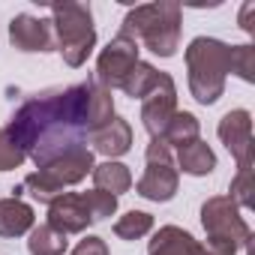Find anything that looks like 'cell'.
I'll return each mask as SVG.
<instances>
[{
	"label": "cell",
	"instance_id": "cell-1",
	"mask_svg": "<svg viewBox=\"0 0 255 255\" xmlns=\"http://www.w3.org/2000/svg\"><path fill=\"white\" fill-rule=\"evenodd\" d=\"M114 117L111 90L99 87L93 78L72 84L66 90H42L18 105L6 132L39 165L87 147V138Z\"/></svg>",
	"mask_w": 255,
	"mask_h": 255
},
{
	"label": "cell",
	"instance_id": "cell-2",
	"mask_svg": "<svg viewBox=\"0 0 255 255\" xmlns=\"http://www.w3.org/2000/svg\"><path fill=\"white\" fill-rule=\"evenodd\" d=\"M120 33L135 42H144V48L159 57H174L180 48V6L171 0L135 6L126 12Z\"/></svg>",
	"mask_w": 255,
	"mask_h": 255
},
{
	"label": "cell",
	"instance_id": "cell-3",
	"mask_svg": "<svg viewBox=\"0 0 255 255\" xmlns=\"http://www.w3.org/2000/svg\"><path fill=\"white\" fill-rule=\"evenodd\" d=\"M189 93L201 105H213L225 93V78L231 72V45L213 36H195L186 48Z\"/></svg>",
	"mask_w": 255,
	"mask_h": 255
},
{
	"label": "cell",
	"instance_id": "cell-4",
	"mask_svg": "<svg viewBox=\"0 0 255 255\" xmlns=\"http://www.w3.org/2000/svg\"><path fill=\"white\" fill-rule=\"evenodd\" d=\"M51 27H54V45L63 54V63L78 69L96 45V27H93L90 6L54 3L51 6Z\"/></svg>",
	"mask_w": 255,
	"mask_h": 255
},
{
	"label": "cell",
	"instance_id": "cell-5",
	"mask_svg": "<svg viewBox=\"0 0 255 255\" xmlns=\"http://www.w3.org/2000/svg\"><path fill=\"white\" fill-rule=\"evenodd\" d=\"M201 225L207 231V240H228L240 249H249L252 243V228L228 195H213L201 204Z\"/></svg>",
	"mask_w": 255,
	"mask_h": 255
},
{
	"label": "cell",
	"instance_id": "cell-6",
	"mask_svg": "<svg viewBox=\"0 0 255 255\" xmlns=\"http://www.w3.org/2000/svg\"><path fill=\"white\" fill-rule=\"evenodd\" d=\"M237 243H228V240H207V243H198L189 231L177 228V225H162L150 246H147V255H237Z\"/></svg>",
	"mask_w": 255,
	"mask_h": 255
},
{
	"label": "cell",
	"instance_id": "cell-7",
	"mask_svg": "<svg viewBox=\"0 0 255 255\" xmlns=\"http://www.w3.org/2000/svg\"><path fill=\"white\" fill-rule=\"evenodd\" d=\"M138 63V42L129 39L126 33H117L96 57V75L93 81L105 90H114L123 84V78L132 72V66Z\"/></svg>",
	"mask_w": 255,
	"mask_h": 255
},
{
	"label": "cell",
	"instance_id": "cell-8",
	"mask_svg": "<svg viewBox=\"0 0 255 255\" xmlns=\"http://www.w3.org/2000/svg\"><path fill=\"white\" fill-rule=\"evenodd\" d=\"M216 132H219V141L228 147V153L234 156L237 162V171L243 168H252L255 162V144H252V114L246 108H234L228 111L219 126H216Z\"/></svg>",
	"mask_w": 255,
	"mask_h": 255
},
{
	"label": "cell",
	"instance_id": "cell-9",
	"mask_svg": "<svg viewBox=\"0 0 255 255\" xmlns=\"http://www.w3.org/2000/svg\"><path fill=\"white\" fill-rule=\"evenodd\" d=\"M174 114H177V87H174L171 75L165 72L162 81L156 84V90H150L141 99V123L150 132V138H162L165 126L171 123Z\"/></svg>",
	"mask_w": 255,
	"mask_h": 255
},
{
	"label": "cell",
	"instance_id": "cell-10",
	"mask_svg": "<svg viewBox=\"0 0 255 255\" xmlns=\"http://www.w3.org/2000/svg\"><path fill=\"white\" fill-rule=\"evenodd\" d=\"M9 42L18 51H54V27L45 18L21 12L9 21Z\"/></svg>",
	"mask_w": 255,
	"mask_h": 255
},
{
	"label": "cell",
	"instance_id": "cell-11",
	"mask_svg": "<svg viewBox=\"0 0 255 255\" xmlns=\"http://www.w3.org/2000/svg\"><path fill=\"white\" fill-rule=\"evenodd\" d=\"M90 222H93V219H90V210H87L81 192H63V195H57V198L48 204V225L57 228V231L66 234V237L87 231Z\"/></svg>",
	"mask_w": 255,
	"mask_h": 255
},
{
	"label": "cell",
	"instance_id": "cell-12",
	"mask_svg": "<svg viewBox=\"0 0 255 255\" xmlns=\"http://www.w3.org/2000/svg\"><path fill=\"white\" fill-rule=\"evenodd\" d=\"M93 165H96V162H93V150H90V147H75V150H69V153H63V156L45 162V165H39V174H45V177L54 180L60 189H66V186L81 183V180L93 171Z\"/></svg>",
	"mask_w": 255,
	"mask_h": 255
},
{
	"label": "cell",
	"instance_id": "cell-13",
	"mask_svg": "<svg viewBox=\"0 0 255 255\" xmlns=\"http://www.w3.org/2000/svg\"><path fill=\"white\" fill-rule=\"evenodd\" d=\"M180 174L174 162H147V171L135 183V192L147 201H171L177 195Z\"/></svg>",
	"mask_w": 255,
	"mask_h": 255
},
{
	"label": "cell",
	"instance_id": "cell-14",
	"mask_svg": "<svg viewBox=\"0 0 255 255\" xmlns=\"http://www.w3.org/2000/svg\"><path fill=\"white\" fill-rule=\"evenodd\" d=\"M90 144L96 153L114 159V156H123V153H129L132 147V126L126 123L123 117H111L102 129H96L90 135Z\"/></svg>",
	"mask_w": 255,
	"mask_h": 255
},
{
	"label": "cell",
	"instance_id": "cell-15",
	"mask_svg": "<svg viewBox=\"0 0 255 255\" xmlns=\"http://www.w3.org/2000/svg\"><path fill=\"white\" fill-rule=\"evenodd\" d=\"M33 207L18 195L0 198V237H21L33 228Z\"/></svg>",
	"mask_w": 255,
	"mask_h": 255
},
{
	"label": "cell",
	"instance_id": "cell-16",
	"mask_svg": "<svg viewBox=\"0 0 255 255\" xmlns=\"http://www.w3.org/2000/svg\"><path fill=\"white\" fill-rule=\"evenodd\" d=\"M177 168H180L183 174L204 177V174H210V171L216 168V153L210 150L207 141L198 138V141H192V144H186V147L177 150Z\"/></svg>",
	"mask_w": 255,
	"mask_h": 255
},
{
	"label": "cell",
	"instance_id": "cell-17",
	"mask_svg": "<svg viewBox=\"0 0 255 255\" xmlns=\"http://www.w3.org/2000/svg\"><path fill=\"white\" fill-rule=\"evenodd\" d=\"M90 174H93L96 189L111 192V195H123V192H129V186H132V174H129V168H126L123 162H114V159L93 165Z\"/></svg>",
	"mask_w": 255,
	"mask_h": 255
},
{
	"label": "cell",
	"instance_id": "cell-18",
	"mask_svg": "<svg viewBox=\"0 0 255 255\" xmlns=\"http://www.w3.org/2000/svg\"><path fill=\"white\" fill-rule=\"evenodd\" d=\"M198 138H201V126H198V117L189 114V111H177L171 117V123L165 126V132H162V141L168 147H177V150L198 141Z\"/></svg>",
	"mask_w": 255,
	"mask_h": 255
},
{
	"label": "cell",
	"instance_id": "cell-19",
	"mask_svg": "<svg viewBox=\"0 0 255 255\" xmlns=\"http://www.w3.org/2000/svg\"><path fill=\"white\" fill-rule=\"evenodd\" d=\"M162 75L165 72H159L156 66H150V63H135L132 66V72L123 78V84H120V90L126 93V96H132V99H144L150 90H156V84L162 81Z\"/></svg>",
	"mask_w": 255,
	"mask_h": 255
},
{
	"label": "cell",
	"instance_id": "cell-20",
	"mask_svg": "<svg viewBox=\"0 0 255 255\" xmlns=\"http://www.w3.org/2000/svg\"><path fill=\"white\" fill-rule=\"evenodd\" d=\"M66 249H69L66 234H60L48 222L30 228V237H27V252L30 255H66Z\"/></svg>",
	"mask_w": 255,
	"mask_h": 255
},
{
	"label": "cell",
	"instance_id": "cell-21",
	"mask_svg": "<svg viewBox=\"0 0 255 255\" xmlns=\"http://www.w3.org/2000/svg\"><path fill=\"white\" fill-rule=\"evenodd\" d=\"M150 231H153V216L144 213V210H129L114 222V234L120 240H141Z\"/></svg>",
	"mask_w": 255,
	"mask_h": 255
},
{
	"label": "cell",
	"instance_id": "cell-22",
	"mask_svg": "<svg viewBox=\"0 0 255 255\" xmlns=\"http://www.w3.org/2000/svg\"><path fill=\"white\" fill-rule=\"evenodd\" d=\"M252 192H255V174H252V168L237 171L234 180H231L228 198H231L240 210H249V207H252Z\"/></svg>",
	"mask_w": 255,
	"mask_h": 255
},
{
	"label": "cell",
	"instance_id": "cell-23",
	"mask_svg": "<svg viewBox=\"0 0 255 255\" xmlns=\"http://www.w3.org/2000/svg\"><path fill=\"white\" fill-rule=\"evenodd\" d=\"M81 195H84V204H87L93 222H102L105 216H111V213L117 210V195H111V192L90 189V192H81Z\"/></svg>",
	"mask_w": 255,
	"mask_h": 255
},
{
	"label": "cell",
	"instance_id": "cell-24",
	"mask_svg": "<svg viewBox=\"0 0 255 255\" xmlns=\"http://www.w3.org/2000/svg\"><path fill=\"white\" fill-rule=\"evenodd\" d=\"M24 189H27L36 201H45V204H51L57 195H63V189H60L54 180H48L45 174H39V171H33V174L24 177Z\"/></svg>",
	"mask_w": 255,
	"mask_h": 255
},
{
	"label": "cell",
	"instance_id": "cell-25",
	"mask_svg": "<svg viewBox=\"0 0 255 255\" xmlns=\"http://www.w3.org/2000/svg\"><path fill=\"white\" fill-rule=\"evenodd\" d=\"M231 72L243 81H255V48L252 45H231Z\"/></svg>",
	"mask_w": 255,
	"mask_h": 255
},
{
	"label": "cell",
	"instance_id": "cell-26",
	"mask_svg": "<svg viewBox=\"0 0 255 255\" xmlns=\"http://www.w3.org/2000/svg\"><path fill=\"white\" fill-rule=\"evenodd\" d=\"M27 156L21 153V147L9 138V132L0 126V171H15V168H21V162H24Z\"/></svg>",
	"mask_w": 255,
	"mask_h": 255
},
{
	"label": "cell",
	"instance_id": "cell-27",
	"mask_svg": "<svg viewBox=\"0 0 255 255\" xmlns=\"http://www.w3.org/2000/svg\"><path fill=\"white\" fill-rule=\"evenodd\" d=\"M72 255H108V246H105L102 237L87 234L84 240H78V246L72 249Z\"/></svg>",
	"mask_w": 255,
	"mask_h": 255
},
{
	"label": "cell",
	"instance_id": "cell-28",
	"mask_svg": "<svg viewBox=\"0 0 255 255\" xmlns=\"http://www.w3.org/2000/svg\"><path fill=\"white\" fill-rule=\"evenodd\" d=\"M252 12H255V3L249 0V3H243V9H240V27H243L246 33H255V24H252Z\"/></svg>",
	"mask_w": 255,
	"mask_h": 255
}]
</instances>
